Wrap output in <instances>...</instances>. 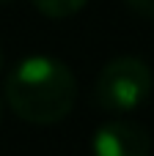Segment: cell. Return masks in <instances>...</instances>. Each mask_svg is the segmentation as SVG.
Segmentation results:
<instances>
[{
  "instance_id": "cell-4",
  "label": "cell",
  "mask_w": 154,
  "mask_h": 156,
  "mask_svg": "<svg viewBox=\"0 0 154 156\" xmlns=\"http://www.w3.org/2000/svg\"><path fill=\"white\" fill-rule=\"evenodd\" d=\"M36 11H41L50 19H66L72 14H77L83 5H88V0H33Z\"/></svg>"
},
{
  "instance_id": "cell-3",
  "label": "cell",
  "mask_w": 154,
  "mask_h": 156,
  "mask_svg": "<svg viewBox=\"0 0 154 156\" xmlns=\"http://www.w3.org/2000/svg\"><path fill=\"white\" fill-rule=\"evenodd\" d=\"M91 154L94 156H149L152 154V134L138 121L113 118L94 132Z\"/></svg>"
},
{
  "instance_id": "cell-5",
  "label": "cell",
  "mask_w": 154,
  "mask_h": 156,
  "mask_svg": "<svg viewBox=\"0 0 154 156\" xmlns=\"http://www.w3.org/2000/svg\"><path fill=\"white\" fill-rule=\"evenodd\" d=\"M135 14L146 16V19H154V0H124Z\"/></svg>"
},
{
  "instance_id": "cell-2",
  "label": "cell",
  "mask_w": 154,
  "mask_h": 156,
  "mask_svg": "<svg viewBox=\"0 0 154 156\" xmlns=\"http://www.w3.org/2000/svg\"><path fill=\"white\" fill-rule=\"evenodd\" d=\"M154 90V74L146 60L121 55L102 66L94 93L99 107L107 112H132L138 110Z\"/></svg>"
},
{
  "instance_id": "cell-6",
  "label": "cell",
  "mask_w": 154,
  "mask_h": 156,
  "mask_svg": "<svg viewBox=\"0 0 154 156\" xmlns=\"http://www.w3.org/2000/svg\"><path fill=\"white\" fill-rule=\"evenodd\" d=\"M0 69H3V52H0Z\"/></svg>"
},
{
  "instance_id": "cell-7",
  "label": "cell",
  "mask_w": 154,
  "mask_h": 156,
  "mask_svg": "<svg viewBox=\"0 0 154 156\" xmlns=\"http://www.w3.org/2000/svg\"><path fill=\"white\" fill-rule=\"evenodd\" d=\"M0 3H14V0H0Z\"/></svg>"
},
{
  "instance_id": "cell-1",
  "label": "cell",
  "mask_w": 154,
  "mask_h": 156,
  "mask_svg": "<svg viewBox=\"0 0 154 156\" xmlns=\"http://www.w3.org/2000/svg\"><path fill=\"white\" fill-rule=\"evenodd\" d=\"M6 101L22 121L50 126L74 110L77 80L63 60L50 55H30L8 71Z\"/></svg>"
}]
</instances>
